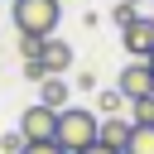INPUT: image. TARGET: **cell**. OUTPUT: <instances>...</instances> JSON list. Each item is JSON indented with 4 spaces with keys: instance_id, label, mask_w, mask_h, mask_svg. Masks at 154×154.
<instances>
[{
    "instance_id": "6da1fadb",
    "label": "cell",
    "mask_w": 154,
    "mask_h": 154,
    "mask_svg": "<svg viewBox=\"0 0 154 154\" xmlns=\"http://www.w3.org/2000/svg\"><path fill=\"white\" fill-rule=\"evenodd\" d=\"M96 135H101V116H96V111H87V106H63V111H58V135H53V140H58L63 154L91 149Z\"/></svg>"
},
{
    "instance_id": "7a4b0ae2",
    "label": "cell",
    "mask_w": 154,
    "mask_h": 154,
    "mask_svg": "<svg viewBox=\"0 0 154 154\" xmlns=\"http://www.w3.org/2000/svg\"><path fill=\"white\" fill-rule=\"evenodd\" d=\"M10 19L29 38H53V29L63 19V0H14L10 5Z\"/></svg>"
},
{
    "instance_id": "3957f363",
    "label": "cell",
    "mask_w": 154,
    "mask_h": 154,
    "mask_svg": "<svg viewBox=\"0 0 154 154\" xmlns=\"http://www.w3.org/2000/svg\"><path fill=\"white\" fill-rule=\"evenodd\" d=\"M19 135H24V144L53 140V135H58V111H53V106H43V101H34V106L19 116Z\"/></svg>"
},
{
    "instance_id": "277c9868",
    "label": "cell",
    "mask_w": 154,
    "mask_h": 154,
    "mask_svg": "<svg viewBox=\"0 0 154 154\" xmlns=\"http://www.w3.org/2000/svg\"><path fill=\"white\" fill-rule=\"evenodd\" d=\"M116 91H120L125 101H144V96H154V72H149V63H140V58H130V67L120 72V82H116Z\"/></svg>"
},
{
    "instance_id": "5b68a950",
    "label": "cell",
    "mask_w": 154,
    "mask_h": 154,
    "mask_svg": "<svg viewBox=\"0 0 154 154\" xmlns=\"http://www.w3.org/2000/svg\"><path fill=\"white\" fill-rule=\"evenodd\" d=\"M120 43H125V53H130V58H140V63H144V58L154 53V19H135L130 29H120Z\"/></svg>"
},
{
    "instance_id": "8992f818",
    "label": "cell",
    "mask_w": 154,
    "mask_h": 154,
    "mask_svg": "<svg viewBox=\"0 0 154 154\" xmlns=\"http://www.w3.org/2000/svg\"><path fill=\"white\" fill-rule=\"evenodd\" d=\"M130 135H135V125H130V116H101V144H111V149H120L125 154V144H130Z\"/></svg>"
},
{
    "instance_id": "52a82bcc",
    "label": "cell",
    "mask_w": 154,
    "mask_h": 154,
    "mask_svg": "<svg viewBox=\"0 0 154 154\" xmlns=\"http://www.w3.org/2000/svg\"><path fill=\"white\" fill-rule=\"evenodd\" d=\"M38 63H43L53 77H63V72L72 67V43H63V38H43V53H38Z\"/></svg>"
},
{
    "instance_id": "ba28073f",
    "label": "cell",
    "mask_w": 154,
    "mask_h": 154,
    "mask_svg": "<svg viewBox=\"0 0 154 154\" xmlns=\"http://www.w3.org/2000/svg\"><path fill=\"white\" fill-rule=\"evenodd\" d=\"M38 101L53 106V111L72 106V101H67V82H63V77H43V82H38Z\"/></svg>"
},
{
    "instance_id": "9c48e42d",
    "label": "cell",
    "mask_w": 154,
    "mask_h": 154,
    "mask_svg": "<svg viewBox=\"0 0 154 154\" xmlns=\"http://www.w3.org/2000/svg\"><path fill=\"white\" fill-rule=\"evenodd\" d=\"M125 154H154V125H135V135H130Z\"/></svg>"
},
{
    "instance_id": "30bf717a",
    "label": "cell",
    "mask_w": 154,
    "mask_h": 154,
    "mask_svg": "<svg viewBox=\"0 0 154 154\" xmlns=\"http://www.w3.org/2000/svg\"><path fill=\"white\" fill-rule=\"evenodd\" d=\"M130 125H154V96L130 101Z\"/></svg>"
},
{
    "instance_id": "8fae6325",
    "label": "cell",
    "mask_w": 154,
    "mask_h": 154,
    "mask_svg": "<svg viewBox=\"0 0 154 154\" xmlns=\"http://www.w3.org/2000/svg\"><path fill=\"white\" fill-rule=\"evenodd\" d=\"M120 106H125V96H120V91H116V87H111V91H101V96H96V111H101V116H120Z\"/></svg>"
},
{
    "instance_id": "7c38bea8",
    "label": "cell",
    "mask_w": 154,
    "mask_h": 154,
    "mask_svg": "<svg viewBox=\"0 0 154 154\" xmlns=\"http://www.w3.org/2000/svg\"><path fill=\"white\" fill-rule=\"evenodd\" d=\"M111 19H116L120 29H130V24L140 19V14H135V5H125V0H116V10H111Z\"/></svg>"
},
{
    "instance_id": "4fadbf2b",
    "label": "cell",
    "mask_w": 154,
    "mask_h": 154,
    "mask_svg": "<svg viewBox=\"0 0 154 154\" xmlns=\"http://www.w3.org/2000/svg\"><path fill=\"white\" fill-rule=\"evenodd\" d=\"M19 53H24V63H29V58H38V53H43V38H29V34H19Z\"/></svg>"
},
{
    "instance_id": "5bb4252c",
    "label": "cell",
    "mask_w": 154,
    "mask_h": 154,
    "mask_svg": "<svg viewBox=\"0 0 154 154\" xmlns=\"http://www.w3.org/2000/svg\"><path fill=\"white\" fill-rule=\"evenodd\" d=\"M24 77H29V82H43V77H53V72H48L38 58H29V63H24Z\"/></svg>"
},
{
    "instance_id": "9a60e30c",
    "label": "cell",
    "mask_w": 154,
    "mask_h": 154,
    "mask_svg": "<svg viewBox=\"0 0 154 154\" xmlns=\"http://www.w3.org/2000/svg\"><path fill=\"white\" fill-rule=\"evenodd\" d=\"M19 154H63V149H58V140H38V144H24Z\"/></svg>"
},
{
    "instance_id": "2e32d148",
    "label": "cell",
    "mask_w": 154,
    "mask_h": 154,
    "mask_svg": "<svg viewBox=\"0 0 154 154\" xmlns=\"http://www.w3.org/2000/svg\"><path fill=\"white\" fill-rule=\"evenodd\" d=\"M0 149H5V154H19V149H24V135H19V130H10V135L0 140Z\"/></svg>"
},
{
    "instance_id": "e0dca14e",
    "label": "cell",
    "mask_w": 154,
    "mask_h": 154,
    "mask_svg": "<svg viewBox=\"0 0 154 154\" xmlns=\"http://www.w3.org/2000/svg\"><path fill=\"white\" fill-rule=\"evenodd\" d=\"M82 154H120V149H111V144H101V140H96V144H91V149H82Z\"/></svg>"
},
{
    "instance_id": "ac0fdd59",
    "label": "cell",
    "mask_w": 154,
    "mask_h": 154,
    "mask_svg": "<svg viewBox=\"0 0 154 154\" xmlns=\"http://www.w3.org/2000/svg\"><path fill=\"white\" fill-rule=\"evenodd\" d=\"M144 63H149V72H154V53H149V58H144Z\"/></svg>"
},
{
    "instance_id": "d6986e66",
    "label": "cell",
    "mask_w": 154,
    "mask_h": 154,
    "mask_svg": "<svg viewBox=\"0 0 154 154\" xmlns=\"http://www.w3.org/2000/svg\"><path fill=\"white\" fill-rule=\"evenodd\" d=\"M125 5H140V0H125Z\"/></svg>"
}]
</instances>
